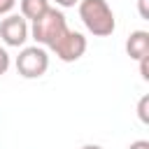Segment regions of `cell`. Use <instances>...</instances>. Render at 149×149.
I'll list each match as a JSON object with an SVG mask.
<instances>
[{"label":"cell","mask_w":149,"mask_h":149,"mask_svg":"<svg viewBox=\"0 0 149 149\" xmlns=\"http://www.w3.org/2000/svg\"><path fill=\"white\" fill-rule=\"evenodd\" d=\"M79 19L86 26V30L95 37H107L116 28V19L107 0H79L77 2Z\"/></svg>","instance_id":"obj_1"},{"label":"cell","mask_w":149,"mask_h":149,"mask_svg":"<svg viewBox=\"0 0 149 149\" xmlns=\"http://www.w3.org/2000/svg\"><path fill=\"white\" fill-rule=\"evenodd\" d=\"M68 30V21H65V14L56 7H49L42 16H37L33 21V28H30V35L33 40L40 44V47H47L51 49Z\"/></svg>","instance_id":"obj_2"},{"label":"cell","mask_w":149,"mask_h":149,"mask_svg":"<svg viewBox=\"0 0 149 149\" xmlns=\"http://www.w3.org/2000/svg\"><path fill=\"white\" fill-rule=\"evenodd\" d=\"M49 70V54L44 47H23L16 56V72L23 79H40Z\"/></svg>","instance_id":"obj_3"},{"label":"cell","mask_w":149,"mask_h":149,"mask_svg":"<svg viewBox=\"0 0 149 149\" xmlns=\"http://www.w3.org/2000/svg\"><path fill=\"white\" fill-rule=\"evenodd\" d=\"M86 37L79 33V30H65V35L51 47V51L56 54V58L58 61H63V63H74V61H79L84 54H86Z\"/></svg>","instance_id":"obj_4"},{"label":"cell","mask_w":149,"mask_h":149,"mask_svg":"<svg viewBox=\"0 0 149 149\" xmlns=\"http://www.w3.org/2000/svg\"><path fill=\"white\" fill-rule=\"evenodd\" d=\"M28 35H30L28 21L21 14H7L0 21V40L5 42V47H23Z\"/></svg>","instance_id":"obj_5"},{"label":"cell","mask_w":149,"mask_h":149,"mask_svg":"<svg viewBox=\"0 0 149 149\" xmlns=\"http://www.w3.org/2000/svg\"><path fill=\"white\" fill-rule=\"evenodd\" d=\"M126 54L133 61H140L149 56V33L147 30H133L126 40Z\"/></svg>","instance_id":"obj_6"},{"label":"cell","mask_w":149,"mask_h":149,"mask_svg":"<svg viewBox=\"0 0 149 149\" xmlns=\"http://www.w3.org/2000/svg\"><path fill=\"white\" fill-rule=\"evenodd\" d=\"M19 7H21V16L26 21H35L37 16H42L51 5L49 0H19Z\"/></svg>","instance_id":"obj_7"},{"label":"cell","mask_w":149,"mask_h":149,"mask_svg":"<svg viewBox=\"0 0 149 149\" xmlns=\"http://www.w3.org/2000/svg\"><path fill=\"white\" fill-rule=\"evenodd\" d=\"M137 116L142 123H149V95H142L137 102Z\"/></svg>","instance_id":"obj_8"},{"label":"cell","mask_w":149,"mask_h":149,"mask_svg":"<svg viewBox=\"0 0 149 149\" xmlns=\"http://www.w3.org/2000/svg\"><path fill=\"white\" fill-rule=\"evenodd\" d=\"M9 63H12V61H9V54H7V49L0 44V77H2V74H7Z\"/></svg>","instance_id":"obj_9"},{"label":"cell","mask_w":149,"mask_h":149,"mask_svg":"<svg viewBox=\"0 0 149 149\" xmlns=\"http://www.w3.org/2000/svg\"><path fill=\"white\" fill-rule=\"evenodd\" d=\"M137 63H140V77H142L144 81H149V56L140 58Z\"/></svg>","instance_id":"obj_10"},{"label":"cell","mask_w":149,"mask_h":149,"mask_svg":"<svg viewBox=\"0 0 149 149\" xmlns=\"http://www.w3.org/2000/svg\"><path fill=\"white\" fill-rule=\"evenodd\" d=\"M16 0H0V16H7L12 9H14Z\"/></svg>","instance_id":"obj_11"},{"label":"cell","mask_w":149,"mask_h":149,"mask_svg":"<svg viewBox=\"0 0 149 149\" xmlns=\"http://www.w3.org/2000/svg\"><path fill=\"white\" fill-rule=\"evenodd\" d=\"M147 2H149V0H137V5H140V16H142V19H149V9H147Z\"/></svg>","instance_id":"obj_12"},{"label":"cell","mask_w":149,"mask_h":149,"mask_svg":"<svg viewBox=\"0 0 149 149\" xmlns=\"http://www.w3.org/2000/svg\"><path fill=\"white\" fill-rule=\"evenodd\" d=\"M128 149H149V142L147 140H135V142H130Z\"/></svg>","instance_id":"obj_13"},{"label":"cell","mask_w":149,"mask_h":149,"mask_svg":"<svg viewBox=\"0 0 149 149\" xmlns=\"http://www.w3.org/2000/svg\"><path fill=\"white\" fill-rule=\"evenodd\" d=\"M54 2H56L58 7H63V9H65V7H74L79 0H54Z\"/></svg>","instance_id":"obj_14"},{"label":"cell","mask_w":149,"mask_h":149,"mask_svg":"<svg viewBox=\"0 0 149 149\" xmlns=\"http://www.w3.org/2000/svg\"><path fill=\"white\" fill-rule=\"evenodd\" d=\"M79 149H102L100 144H84V147H79Z\"/></svg>","instance_id":"obj_15"}]
</instances>
